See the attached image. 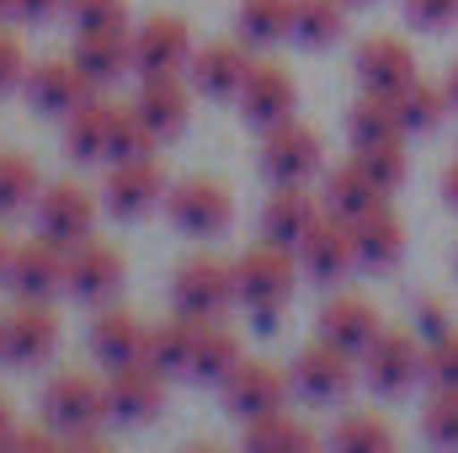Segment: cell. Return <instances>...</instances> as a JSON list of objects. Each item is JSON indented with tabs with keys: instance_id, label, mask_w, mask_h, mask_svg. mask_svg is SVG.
I'll return each mask as SVG.
<instances>
[{
	"instance_id": "10",
	"label": "cell",
	"mask_w": 458,
	"mask_h": 453,
	"mask_svg": "<svg viewBox=\"0 0 458 453\" xmlns=\"http://www.w3.org/2000/svg\"><path fill=\"white\" fill-rule=\"evenodd\" d=\"M198 43H192V27L182 16H149L133 27V75L139 81H155V75H187Z\"/></svg>"
},
{
	"instance_id": "33",
	"label": "cell",
	"mask_w": 458,
	"mask_h": 453,
	"mask_svg": "<svg viewBox=\"0 0 458 453\" xmlns=\"http://www.w3.org/2000/svg\"><path fill=\"white\" fill-rule=\"evenodd\" d=\"M43 192V176L32 166V155H16V150H0V219L32 209Z\"/></svg>"
},
{
	"instance_id": "27",
	"label": "cell",
	"mask_w": 458,
	"mask_h": 453,
	"mask_svg": "<svg viewBox=\"0 0 458 453\" xmlns=\"http://www.w3.org/2000/svg\"><path fill=\"white\" fill-rule=\"evenodd\" d=\"M91 357H97L102 368L139 363V357H144V326H139L128 310L102 304V310H97V321H91Z\"/></svg>"
},
{
	"instance_id": "36",
	"label": "cell",
	"mask_w": 458,
	"mask_h": 453,
	"mask_svg": "<svg viewBox=\"0 0 458 453\" xmlns=\"http://www.w3.org/2000/svg\"><path fill=\"white\" fill-rule=\"evenodd\" d=\"M155 133L144 128V117H139V107L128 102H113V113H107V166H117V160H139V155H155Z\"/></svg>"
},
{
	"instance_id": "34",
	"label": "cell",
	"mask_w": 458,
	"mask_h": 453,
	"mask_svg": "<svg viewBox=\"0 0 458 453\" xmlns=\"http://www.w3.org/2000/svg\"><path fill=\"white\" fill-rule=\"evenodd\" d=\"M315 443L320 438L310 427H299L288 411H272L261 422H245V449H256V453H304V449H315Z\"/></svg>"
},
{
	"instance_id": "24",
	"label": "cell",
	"mask_w": 458,
	"mask_h": 453,
	"mask_svg": "<svg viewBox=\"0 0 458 453\" xmlns=\"http://www.w3.org/2000/svg\"><path fill=\"white\" fill-rule=\"evenodd\" d=\"M320 203H326V214H336L346 225H357V219H368V214H378L384 203H389V192L352 160V166H336L331 176H326V187H320Z\"/></svg>"
},
{
	"instance_id": "42",
	"label": "cell",
	"mask_w": 458,
	"mask_h": 453,
	"mask_svg": "<svg viewBox=\"0 0 458 453\" xmlns=\"http://www.w3.org/2000/svg\"><path fill=\"white\" fill-rule=\"evenodd\" d=\"M427 384L432 389H458V331L427 346Z\"/></svg>"
},
{
	"instance_id": "54",
	"label": "cell",
	"mask_w": 458,
	"mask_h": 453,
	"mask_svg": "<svg viewBox=\"0 0 458 453\" xmlns=\"http://www.w3.org/2000/svg\"><path fill=\"white\" fill-rule=\"evenodd\" d=\"M454 267H458V261H454Z\"/></svg>"
},
{
	"instance_id": "23",
	"label": "cell",
	"mask_w": 458,
	"mask_h": 453,
	"mask_svg": "<svg viewBox=\"0 0 458 453\" xmlns=\"http://www.w3.org/2000/svg\"><path fill=\"white\" fill-rule=\"evenodd\" d=\"M133 107H139L144 128H149L160 144H171L176 133H187L192 97H187L182 75H155V81H139V97H133Z\"/></svg>"
},
{
	"instance_id": "46",
	"label": "cell",
	"mask_w": 458,
	"mask_h": 453,
	"mask_svg": "<svg viewBox=\"0 0 458 453\" xmlns=\"http://www.w3.org/2000/svg\"><path fill=\"white\" fill-rule=\"evenodd\" d=\"M64 5L70 0H16V16L21 21H54V16H64Z\"/></svg>"
},
{
	"instance_id": "16",
	"label": "cell",
	"mask_w": 458,
	"mask_h": 453,
	"mask_svg": "<svg viewBox=\"0 0 458 453\" xmlns=\"http://www.w3.org/2000/svg\"><path fill=\"white\" fill-rule=\"evenodd\" d=\"M27 102L38 107L43 117H70L75 107H86L97 97V81L75 64V59H43L27 70Z\"/></svg>"
},
{
	"instance_id": "50",
	"label": "cell",
	"mask_w": 458,
	"mask_h": 453,
	"mask_svg": "<svg viewBox=\"0 0 458 453\" xmlns=\"http://www.w3.org/2000/svg\"><path fill=\"white\" fill-rule=\"evenodd\" d=\"M11 16H16V0H0V27H5Z\"/></svg>"
},
{
	"instance_id": "26",
	"label": "cell",
	"mask_w": 458,
	"mask_h": 453,
	"mask_svg": "<svg viewBox=\"0 0 458 453\" xmlns=\"http://www.w3.org/2000/svg\"><path fill=\"white\" fill-rule=\"evenodd\" d=\"M240 337L225 331L219 321H192V363H187V379L192 384H225L240 363Z\"/></svg>"
},
{
	"instance_id": "29",
	"label": "cell",
	"mask_w": 458,
	"mask_h": 453,
	"mask_svg": "<svg viewBox=\"0 0 458 453\" xmlns=\"http://www.w3.org/2000/svg\"><path fill=\"white\" fill-rule=\"evenodd\" d=\"M352 240H357V267H368V272H389L405 256V225L389 214V203L378 214L357 219L352 225Z\"/></svg>"
},
{
	"instance_id": "9",
	"label": "cell",
	"mask_w": 458,
	"mask_h": 453,
	"mask_svg": "<svg viewBox=\"0 0 458 453\" xmlns=\"http://www.w3.org/2000/svg\"><path fill=\"white\" fill-rule=\"evenodd\" d=\"M165 166L155 160V155H139V160H117L113 171H107V187H102V209L123 219V225H133V219H144V214H155L160 203H165Z\"/></svg>"
},
{
	"instance_id": "2",
	"label": "cell",
	"mask_w": 458,
	"mask_h": 453,
	"mask_svg": "<svg viewBox=\"0 0 458 453\" xmlns=\"http://www.w3.org/2000/svg\"><path fill=\"white\" fill-rule=\"evenodd\" d=\"M43 427L59 432L64 449H97L102 443V416H113L107 406V384H97L91 373H54L43 384Z\"/></svg>"
},
{
	"instance_id": "20",
	"label": "cell",
	"mask_w": 458,
	"mask_h": 453,
	"mask_svg": "<svg viewBox=\"0 0 458 453\" xmlns=\"http://www.w3.org/2000/svg\"><path fill=\"white\" fill-rule=\"evenodd\" d=\"M59 346V321L48 304L38 299H16V310L5 315V363L11 368H38L48 363Z\"/></svg>"
},
{
	"instance_id": "21",
	"label": "cell",
	"mask_w": 458,
	"mask_h": 453,
	"mask_svg": "<svg viewBox=\"0 0 458 453\" xmlns=\"http://www.w3.org/2000/svg\"><path fill=\"white\" fill-rule=\"evenodd\" d=\"M378 331H384V315L373 310V299H362V294H336V299H326L315 337H326L331 346H342V352H352V357L362 363V352L378 341Z\"/></svg>"
},
{
	"instance_id": "12",
	"label": "cell",
	"mask_w": 458,
	"mask_h": 453,
	"mask_svg": "<svg viewBox=\"0 0 458 453\" xmlns=\"http://www.w3.org/2000/svg\"><path fill=\"white\" fill-rule=\"evenodd\" d=\"M32 219H38V235L43 240H54L59 251H75L97 229V198L86 187H75V182H54V187L38 192Z\"/></svg>"
},
{
	"instance_id": "18",
	"label": "cell",
	"mask_w": 458,
	"mask_h": 453,
	"mask_svg": "<svg viewBox=\"0 0 458 453\" xmlns=\"http://www.w3.org/2000/svg\"><path fill=\"white\" fill-rule=\"evenodd\" d=\"M16 299H38L48 304L59 288H64V251L54 240H27V245H11V261H5V278H0Z\"/></svg>"
},
{
	"instance_id": "14",
	"label": "cell",
	"mask_w": 458,
	"mask_h": 453,
	"mask_svg": "<svg viewBox=\"0 0 458 453\" xmlns=\"http://www.w3.org/2000/svg\"><path fill=\"white\" fill-rule=\"evenodd\" d=\"M240 117L250 123V128H277V123H293L299 113V86H293V75L277 64V59H261V64H250V75H245V86H240Z\"/></svg>"
},
{
	"instance_id": "6",
	"label": "cell",
	"mask_w": 458,
	"mask_h": 453,
	"mask_svg": "<svg viewBox=\"0 0 458 453\" xmlns=\"http://www.w3.org/2000/svg\"><path fill=\"white\" fill-rule=\"evenodd\" d=\"M123 283H128V261H123L117 245L81 240L75 251H64V294L70 299L102 310V304H113L117 294H123Z\"/></svg>"
},
{
	"instance_id": "13",
	"label": "cell",
	"mask_w": 458,
	"mask_h": 453,
	"mask_svg": "<svg viewBox=\"0 0 458 453\" xmlns=\"http://www.w3.org/2000/svg\"><path fill=\"white\" fill-rule=\"evenodd\" d=\"M250 43L245 38H214V43H198L192 64H187V86L208 102H229L240 97L245 75H250Z\"/></svg>"
},
{
	"instance_id": "5",
	"label": "cell",
	"mask_w": 458,
	"mask_h": 453,
	"mask_svg": "<svg viewBox=\"0 0 458 453\" xmlns=\"http://www.w3.org/2000/svg\"><path fill=\"white\" fill-rule=\"evenodd\" d=\"M357 357L342 352V346H331L326 337H315L299 357H293V368H288V379H293V395L299 400H310V406H342L346 395H352V384H357Z\"/></svg>"
},
{
	"instance_id": "31",
	"label": "cell",
	"mask_w": 458,
	"mask_h": 453,
	"mask_svg": "<svg viewBox=\"0 0 458 453\" xmlns=\"http://www.w3.org/2000/svg\"><path fill=\"white\" fill-rule=\"evenodd\" d=\"M107 113H113V102H86V107H75V113L64 117V144H70V160H81V166H102L107 160Z\"/></svg>"
},
{
	"instance_id": "44",
	"label": "cell",
	"mask_w": 458,
	"mask_h": 453,
	"mask_svg": "<svg viewBox=\"0 0 458 453\" xmlns=\"http://www.w3.org/2000/svg\"><path fill=\"white\" fill-rule=\"evenodd\" d=\"M27 48H21V38H11V32H0V97H11L16 86H27Z\"/></svg>"
},
{
	"instance_id": "22",
	"label": "cell",
	"mask_w": 458,
	"mask_h": 453,
	"mask_svg": "<svg viewBox=\"0 0 458 453\" xmlns=\"http://www.w3.org/2000/svg\"><path fill=\"white\" fill-rule=\"evenodd\" d=\"M70 59L97 81V91L113 86V81H123L133 70V27H91V32H75Z\"/></svg>"
},
{
	"instance_id": "28",
	"label": "cell",
	"mask_w": 458,
	"mask_h": 453,
	"mask_svg": "<svg viewBox=\"0 0 458 453\" xmlns=\"http://www.w3.org/2000/svg\"><path fill=\"white\" fill-rule=\"evenodd\" d=\"M346 133H352V150L357 144H389V139H411L405 133V117H400V97H384V91H362L346 113Z\"/></svg>"
},
{
	"instance_id": "11",
	"label": "cell",
	"mask_w": 458,
	"mask_h": 453,
	"mask_svg": "<svg viewBox=\"0 0 458 453\" xmlns=\"http://www.w3.org/2000/svg\"><path fill=\"white\" fill-rule=\"evenodd\" d=\"M165 214H171V225L182 229V235L214 240V235H225L229 219H234V198H229L214 176H187V182H176V187L165 192Z\"/></svg>"
},
{
	"instance_id": "35",
	"label": "cell",
	"mask_w": 458,
	"mask_h": 453,
	"mask_svg": "<svg viewBox=\"0 0 458 453\" xmlns=\"http://www.w3.org/2000/svg\"><path fill=\"white\" fill-rule=\"evenodd\" d=\"M346 0H299V16H293V43L304 48H331L346 27Z\"/></svg>"
},
{
	"instance_id": "25",
	"label": "cell",
	"mask_w": 458,
	"mask_h": 453,
	"mask_svg": "<svg viewBox=\"0 0 458 453\" xmlns=\"http://www.w3.org/2000/svg\"><path fill=\"white\" fill-rule=\"evenodd\" d=\"M315 219H320V203L304 187H272V198L261 203V240L299 251V240L315 229Z\"/></svg>"
},
{
	"instance_id": "4",
	"label": "cell",
	"mask_w": 458,
	"mask_h": 453,
	"mask_svg": "<svg viewBox=\"0 0 458 453\" xmlns=\"http://www.w3.org/2000/svg\"><path fill=\"white\" fill-rule=\"evenodd\" d=\"M416 379H427V341L416 331H378V341L362 352V384L384 400L405 395Z\"/></svg>"
},
{
	"instance_id": "30",
	"label": "cell",
	"mask_w": 458,
	"mask_h": 453,
	"mask_svg": "<svg viewBox=\"0 0 458 453\" xmlns=\"http://www.w3.org/2000/svg\"><path fill=\"white\" fill-rule=\"evenodd\" d=\"M293 16H299V0H240V38L250 48H272L283 38H293Z\"/></svg>"
},
{
	"instance_id": "48",
	"label": "cell",
	"mask_w": 458,
	"mask_h": 453,
	"mask_svg": "<svg viewBox=\"0 0 458 453\" xmlns=\"http://www.w3.org/2000/svg\"><path fill=\"white\" fill-rule=\"evenodd\" d=\"M11 432H16V427H11V411H5V400H0V449H11Z\"/></svg>"
},
{
	"instance_id": "37",
	"label": "cell",
	"mask_w": 458,
	"mask_h": 453,
	"mask_svg": "<svg viewBox=\"0 0 458 453\" xmlns=\"http://www.w3.org/2000/svg\"><path fill=\"white\" fill-rule=\"evenodd\" d=\"M352 160L384 187V192H400L405 176H411V155H405V139H389V144H357Z\"/></svg>"
},
{
	"instance_id": "3",
	"label": "cell",
	"mask_w": 458,
	"mask_h": 453,
	"mask_svg": "<svg viewBox=\"0 0 458 453\" xmlns=\"http://www.w3.org/2000/svg\"><path fill=\"white\" fill-rule=\"evenodd\" d=\"M229 304H234V267H225L219 256H192L176 267L171 310L182 321H225Z\"/></svg>"
},
{
	"instance_id": "19",
	"label": "cell",
	"mask_w": 458,
	"mask_h": 453,
	"mask_svg": "<svg viewBox=\"0 0 458 453\" xmlns=\"http://www.w3.org/2000/svg\"><path fill=\"white\" fill-rule=\"evenodd\" d=\"M299 267H304V278H315V283H342L346 272L357 267L352 225L336 219V214H320L315 229L299 240Z\"/></svg>"
},
{
	"instance_id": "52",
	"label": "cell",
	"mask_w": 458,
	"mask_h": 453,
	"mask_svg": "<svg viewBox=\"0 0 458 453\" xmlns=\"http://www.w3.org/2000/svg\"><path fill=\"white\" fill-rule=\"evenodd\" d=\"M0 363H5V315H0Z\"/></svg>"
},
{
	"instance_id": "15",
	"label": "cell",
	"mask_w": 458,
	"mask_h": 453,
	"mask_svg": "<svg viewBox=\"0 0 458 453\" xmlns=\"http://www.w3.org/2000/svg\"><path fill=\"white\" fill-rule=\"evenodd\" d=\"M165 373L149 368L144 357L139 363H123V368H107V406H113V422L123 427H144L165 411Z\"/></svg>"
},
{
	"instance_id": "32",
	"label": "cell",
	"mask_w": 458,
	"mask_h": 453,
	"mask_svg": "<svg viewBox=\"0 0 458 453\" xmlns=\"http://www.w3.org/2000/svg\"><path fill=\"white\" fill-rule=\"evenodd\" d=\"M144 363L160 368L165 379H187V363H192V321L171 315L165 326H149L144 331Z\"/></svg>"
},
{
	"instance_id": "7",
	"label": "cell",
	"mask_w": 458,
	"mask_h": 453,
	"mask_svg": "<svg viewBox=\"0 0 458 453\" xmlns=\"http://www.w3.org/2000/svg\"><path fill=\"white\" fill-rule=\"evenodd\" d=\"M320 160H326L320 133H315L310 123H299V117L267 128V139H261V176H267L272 187H304V182L320 171Z\"/></svg>"
},
{
	"instance_id": "8",
	"label": "cell",
	"mask_w": 458,
	"mask_h": 453,
	"mask_svg": "<svg viewBox=\"0 0 458 453\" xmlns=\"http://www.w3.org/2000/svg\"><path fill=\"white\" fill-rule=\"evenodd\" d=\"M219 395H225L229 416H240V422H261V416H272V411H283V406H288L293 379H288L283 368L261 363V357H240V363H234V373L219 384Z\"/></svg>"
},
{
	"instance_id": "40",
	"label": "cell",
	"mask_w": 458,
	"mask_h": 453,
	"mask_svg": "<svg viewBox=\"0 0 458 453\" xmlns=\"http://www.w3.org/2000/svg\"><path fill=\"white\" fill-rule=\"evenodd\" d=\"M421 432L437 449H458V389H432V400L421 411Z\"/></svg>"
},
{
	"instance_id": "53",
	"label": "cell",
	"mask_w": 458,
	"mask_h": 453,
	"mask_svg": "<svg viewBox=\"0 0 458 453\" xmlns=\"http://www.w3.org/2000/svg\"><path fill=\"white\" fill-rule=\"evenodd\" d=\"M346 5H373V0H346Z\"/></svg>"
},
{
	"instance_id": "41",
	"label": "cell",
	"mask_w": 458,
	"mask_h": 453,
	"mask_svg": "<svg viewBox=\"0 0 458 453\" xmlns=\"http://www.w3.org/2000/svg\"><path fill=\"white\" fill-rule=\"evenodd\" d=\"M64 16H70L75 32H91V27H128V0H70Z\"/></svg>"
},
{
	"instance_id": "17",
	"label": "cell",
	"mask_w": 458,
	"mask_h": 453,
	"mask_svg": "<svg viewBox=\"0 0 458 453\" xmlns=\"http://www.w3.org/2000/svg\"><path fill=\"white\" fill-rule=\"evenodd\" d=\"M352 70H357V86H362V91L400 97V91L416 81V54H411L405 38H394V32H373V38L357 43Z\"/></svg>"
},
{
	"instance_id": "49",
	"label": "cell",
	"mask_w": 458,
	"mask_h": 453,
	"mask_svg": "<svg viewBox=\"0 0 458 453\" xmlns=\"http://www.w3.org/2000/svg\"><path fill=\"white\" fill-rule=\"evenodd\" d=\"M443 91H448V102H454V107H458V64H454V70H448V86H443Z\"/></svg>"
},
{
	"instance_id": "47",
	"label": "cell",
	"mask_w": 458,
	"mask_h": 453,
	"mask_svg": "<svg viewBox=\"0 0 458 453\" xmlns=\"http://www.w3.org/2000/svg\"><path fill=\"white\" fill-rule=\"evenodd\" d=\"M443 198H448V209H458V160L443 171Z\"/></svg>"
},
{
	"instance_id": "1",
	"label": "cell",
	"mask_w": 458,
	"mask_h": 453,
	"mask_svg": "<svg viewBox=\"0 0 458 453\" xmlns=\"http://www.w3.org/2000/svg\"><path fill=\"white\" fill-rule=\"evenodd\" d=\"M299 278H304L299 251L261 240V245H250V251L234 261V304L250 315L256 331H277V321H283V310H288Z\"/></svg>"
},
{
	"instance_id": "43",
	"label": "cell",
	"mask_w": 458,
	"mask_h": 453,
	"mask_svg": "<svg viewBox=\"0 0 458 453\" xmlns=\"http://www.w3.org/2000/svg\"><path fill=\"white\" fill-rule=\"evenodd\" d=\"M405 21L421 32H448L458 27V0H405Z\"/></svg>"
},
{
	"instance_id": "45",
	"label": "cell",
	"mask_w": 458,
	"mask_h": 453,
	"mask_svg": "<svg viewBox=\"0 0 458 453\" xmlns=\"http://www.w3.org/2000/svg\"><path fill=\"white\" fill-rule=\"evenodd\" d=\"M411 326H416V337L427 341H443L448 331H454V315H448V304H437V299H421L416 304V315H411Z\"/></svg>"
},
{
	"instance_id": "51",
	"label": "cell",
	"mask_w": 458,
	"mask_h": 453,
	"mask_svg": "<svg viewBox=\"0 0 458 453\" xmlns=\"http://www.w3.org/2000/svg\"><path fill=\"white\" fill-rule=\"evenodd\" d=\"M5 261H11V245H5V235H0V278H5Z\"/></svg>"
},
{
	"instance_id": "39",
	"label": "cell",
	"mask_w": 458,
	"mask_h": 453,
	"mask_svg": "<svg viewBox=\"0 0 458 453\" xmlns=\"http://www.w3.org/2000/svg\"><path fill=\"white\" fill-rule=\"evenodd\" d=\"M331 449H342V453H384V449H394V432L378 422V416H342L336 427H331Z\"/></svg>"
},
{
	"instance_id": "38",
	"label": "cell",
	"mask_w": 458,
	"mask_h": 453,
	"mask_svg": "<svg viewBox=\"0 0 458 453\" xmlns=\"http://www.w3.org/2000/svg\"><path fill=\"white\" fill-rule=\"evenodd\" d=\"M448 107H454V102H448V91H443V86H427L421 75L400 91V117H405V133H432V128L448 117Z\"/></svg>"
}]
</instances>
